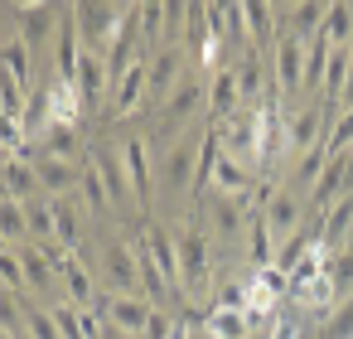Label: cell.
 <instances>
[{
  "label": "cell",
  "mask_w": 353,
  "mask_h": 339,
  "mask_svg": "<svg viewBox=\"0 0 353 339\" xmlns=\"http://www.w3.org/2000/svg\"><path fill=\"white\" fill-rule=\"evenodd\" d=\"M0 276H6V296H25L30 291V281H25V262H20V252H10L6 247V257H0Z\"/></svg>",
  "instance_id": "36"
},
{
  "label": "cell",
  "mask_w": 353,
  "mask_h": 339,
  "mask_svg": "<svg viewBox=\"0 0 353 339\" xmlns=\"http://www.w3.org/2000/svg\"><path fill=\"white\" fill-rule=\"evenodd\" d=\"M300 213H305V204H300L295 189H276V199L261 209V218H266V228L276 233V242H290V238L300 233Z\"/></svg>",
  "instance_id": "10"
},
{
  "label": "cell",
  "mask_w": 353,
  "mask_h": 339,
  "mask_svg": "<svg viewBox=\"0 0 353 339\" xmlns=\"http://www.w3.org/2000/svg\"><path fill=\"white\" fill-rule=\"evenodd\" d=\"M247 257H252V267H256V271H261V267H276V233L266 228L261 209L247 218Z\"/></svg>",
  "instance_id": "21"
},
{
  "label": "cell",
  "mask_w": 353,
  "mask_h": 339,
  "mask_svg": "<svg viewBox=\"0 0 353 339\" xmlns=\"http://www.w3.org/2000/svg\"><path fill=\"white\" fill-rule=\"evenodd\" d=\"M179 68H184V59H179V49H160L155 59H150V102H170L174 97V88H179Z\"/></svg>",
  "instance_id": "17"
},
{
  "label": "cell",
  "mask_w": 353,
  "mask_h": 339,
  "mask_svg": "<svg viewBox=\"0 0 353 339\" xmlns=\"http://www.w3.org/2000/svg\"><path fill=\"white\" fill-rule=\"evenodd\" d=\"M78 35H83V54H112L121 25H126V6H102V0H88V6H73Z\"/></svg>",
  "instance_id": "1"
},
{
  "label": "cell",
  "mask_w": 353,
  "mask_h": 339,
  "mask_svg": "<svg viewBox=\"0 0 353 339\" xmlns=\"http://www.w3.org/2000/svg\"><path fill=\"white\" fill-rule=\"evenodd\" d=\"M242 88H237V73L232 68H213V78H208V117H213V126H223L228 117H237L242 107Z\"/></svg>",
  "instance_id": "11"
},
{
  "label": "cell",
  "mask_w": 353,
  "mask_h": 339,
  "mask_svg": "<svg viewBox=\"0 0 353 339\" xmlns=\"http://www.w3.org/2000/svg\"><path fill=\"white\" fill-rule=\"evenodd\" d=\"M199 102H208V97H203V83H199V78H184V83L174 88V97L165 102L160 131H165V136H174V131H179V126H184V122L199 112Z\"/></svg>",
  "instance_id": "13"
},
{
  "label": "cell",
  "mask_w": 353,
  "mask_h": 339,
  "mask_svg": "<svg viewBox=\"0 0 353 339\" xmlns=\"http://www.w3.org/2000/svg\"><path fill=\"white\" fill-rule=\"evenodd\" d=\"M25 339H30V334H25Z\"/></svg>",
  "instance_id": "50"
},
{
  "label": "cell",
  "mask_w": 353,
  "mask_h": 339,
  "mask_svg": "<svg viewBox=\"0 0 353 339\" xmlns=\"http://www.w3.org/2000/svg\"><path fill=\"white\" fill-rule=\"evenodd\" d=\"M107 281H112V291L136 296V281H141V247L112 242V247H107Z\"/></svg>",
  "instance_id": "14"
},
{
  "label": "cell",
  "mask_w": 353,
  "mask_h": 339,
  "mask_svg": "<svg viewBox=\"0 0 353 339\" xmlns=\"http://www.w3.org/2000/svg\"><path fill=\"white\" fill-rule=\"evenodd\" d=\"M174 339H189V329H184V325H174Z\"/></svg>",
  "instance_id": "49"
},
{
  "label": "cell",
  "mask_w": 353,
  "mask_h": 339,
  "mask_svg": "<svg viewBox=\"0 0 353 339\" xmlns=\"http://www.w3.org/2000/svg\"><path fill=\"white\" fill-rule=\"evenodd\" d=\"M329 276H334V286H339V296H348L353 291V238L334 252V262H329Z\"/></svg>",
  "instance_id": "38"
},
{
  "label": "cell",
  "mask_w": 353,
  "mask_h": 339,
  "mask_svg": "<svg viewBox=\"0 0 353 339\" xmlns=\"http://www.w3.org/2000/svg\"><path fill=\"white\" fill-rule=\"evenodd\" d=\"M25 334H30V339H63L54 310H49V315H44V310H25Z\"/></svg>",
  "instance_id": "40"
},
{
  "label": "cell",
  "mask_w": 353,
  "mask_h": 339,
  "mask_svg": "<svg viewBox=\"0 0 353 339\" xmlns=\"http://www.w3.org/2000/svg\"><path fill=\"white\" fill-rule=\"evenodd\" d=\"M121 155H126V175H131L136 209H141V213H150V146L136 136V141H126V146H121Z\"/></svg>",
  "instance_id": "15"
},
{
  "label": "cell",
  "mask_w": 353,
  "mask_h": 339,
  "mask_svg": "<svg viewBox=\"0 0 353 339\" xmlns=\"http://www.w3.org/2000/svg\"><path fill=\"white\" fill-rule=\"evenodd\" d=\"M63 281H68V300H73L78 310H88V305H92V281H88V267H83V262H73Z\"/></svg>",
  "instance_id": "39"
},
{
  "label": "cell",
  "mask_w": 353,
  "mask_h": 339,
  "mask_svg": "<svg viewBox=\"0 0 353 339\" xmlns=\"http://www.w3.org/2000/svg\"><path fill=\"white\" fill-rule=\"evenodd\" d=\"M256 286H261L271 300H285V291H290V276H285L281 267H261V271H256Z\"/></svg>",
  "instance_id": "44"
},
{
  "label": "cell",
  "mask_w": 353,
  "mask_h": 339,
  "mask_svg": "<svg viewBox=\"0 0 353 339\" xmlns=\"http://www.w3.org/2000/svg\"><path fill=\"white\" fill-rule=\"evenodd\" d=\"M145 97H150V64H131L117 83H112V97H107V117L112 122H121V117H131V112H141L145 107Z\"/></svg>",
  "instance_id": "4"
},
{
  "label": "cell",
  "mask_w": 353,
  "mask_h": 339,
  "mask_svg": "<svg viewBox=\"0 0 353 339\" xmlns=\"http://www.w3.org/2000/svg\"><path fill=\"white\" fill-rule=\"evenodd\" d=\"M141 35L145 39H165V6L160 0H145L141 6Z\"/></svg>",
  "instance_id": "42"
},
{
  "label": "cell",
  "mask_w": 353,
  "mask_h": 339,
  "mask_svg": "<svg viewBox=\"0 0 353 339\" xmlns=\"http://www.w3.org/2000/svg\"><path fill=\"white\" fill-rule=\"evenodd\" d=\"M78 102H83V112H97V102H107L112 97V68H107V59L102 54H83V64H78Z\"/></svg>",
  "instance_id": "9"
},
{
  "label": "cell",
  "mask_w": 353,
  "mask_h": 339,
  "mask_svg": "<svg viewBox=\"0 0 353 339\" xmlns=\"http://www.w3.org/2000/svg\"><path fill=\"white\" fill-rule=\"evenodd\" d=\"M0 59H6V73H10L20 88H30V44H25L20 35H6V49H0Z\"/></svg>",
  "instance_id": "30"
},
{
  "label": "cell",
  "mask_w": 353,
  "mask_h": 339,
  "mask_svg": "<svg viewBox=\"0 0 353 339\" xmlns=\"http://www.w3.org/2000/svg\"><path fill=\"white\" fill-rule=\"evenodd\" d=\"M174 242H179L184 296H189V300L208 296V286H213V257H208V238H203V228H184V233H179Z\"/></svg>",
  "instance_id": "2"
},
{
  "label": "cell",
  "mask_w": 353,
  "mask_h": 339,
  "mask_svg": "<svg viewBox=\"0 0 353 339\" xmlns=\"http://www.w3.org/2000/svg\"><path fill=\"white\" fill-rule=\"evenodd\" d=\"M92 165H97V175H102V184H107V194H112L117 209L136 204V194H131V175H126V155H121V151H92Z\"/></svg>",
  "instance_id": "12"
},
{
  "label": "cell",
  "mask_w": 353,
  "mask_h": 339,
  "mask_svg": "<svg viewBox=\"0 0 353 339\" xmlns=\"http://www.w3.org/2000/svg\"><path fill=\"white\" fill-rule=\"evenodd\" d=\"M324 151H329V160H334V155H343V151H353V112H339V117H334Z\"/></svg>",
  "instance_id": "37"
},
{
  "label": "cell",
  "mask_w": 353,
  "mask_h": 339,
  "mask_svg": "<svg viewBox=\"0 0 353 339\" xmlns=\"http://www.w3.org/2000/svg\"><path fill=\"white\" fill-rule=\"evenodd\" d=\"M324 20H329V6H314V0H305V6H295V10H290V35L314 39V35L324 30Z\"/></svg>",
  "instance_id": "29"
},
{
  "label": "cell",
  "mask_w": 353,
  "mask_h": 339,
  "mask_svg": "<svg viewBox=\"0 0 353 339\" xmlns=\"http://www.w3.org/2000/svg\"><path fill=\"white\" fill-rule=\"evenodd\" d=\"M30 233L54 247V204H30Z\"/></svg>",
  "instance_id": "41"
},
{
  "label": "cell",
  "mask_w": 353,
  "mask_h": 339,
  "mask_svg": "<svg viewBox=\"0 0 353 339\" xmlns=\"http://www.w3.org/2000/svg\"><path fill=\"white\" fill-rule=\"evenodd\" d=\"M34 170H39V189H44L49 199H63L73 184H83V170H73L68 160H49V155H44Z\"/></svg>",
  "instance_id": "20"
},
{
  "label": "cell",
  "mask_w": 353,
  "mask_h": 339,
  "mask_svg": "<svg viewBox=\"0 0 353 339\" xmlns=\"http://www.w3.org/2000/svg\"><path fill=\"white\" fill-rule=\"evenodd\" d=\"M276 20H281L276 6H256V0H247V44H252L256 54H261L271 39H281V35H276Z\"/></svg>",
  "instance_id": "23"
},
{
  "label": "cell",
  "mask_w": 353,
  "mask_h": 339,
  "mask_svg": "<svg viewBox=\"0 0 353 339\" xmlns=\"http://www.w3.org/2000/svg\"><path fill=\"white\" fill-rule=\"evenodd\" d=\"M218 141H223V155H232V160H242V165L261 160V131H256V107H242L237 117H228V122L218 126Z\"/></svg>",
  "instance_id": "3"
},
{
  "label": "cell",
  "mask_w": 353,
  "mask_h": 339,
  "mask_svg": "<svg viewBox=\"0 0 353 339\" xmlns=\"http://www.w3.org/2000/svg\"><path fill=\"white\" fill-rule=\"evenodd\" d=\"M102 339H131V334H126V329H117V325H107V329H102Z\"/></svg>",
  "instance_id": "48"
},
{
  "label": "cell",
  "mask_w": 353,
  "mask_h": 339,
  "mask_svg": "<svg viewBox=\"0 0 353 339\" xmlns=\"http://www.w3.org/2000/svg\"><path fill=\"white\" fill-rule=\"evenodd\" d=\"M203 329L213 334V339H252V320L242 315V310H203Z\"/></svg>",
  "instance_id": "24"
},
{
  "label": "cell",
  "mask_w": 353,
  "mask_h": 339,
  "mask_svg": "<svg viewBox=\"0 0 353 339\" xmlns=\"http://www.w3.org/2000/svg\"><path fill=\"white\" fill-rule=\"evenodd\" d=\"M54 320H59V334H63V339H88V334H83L78 305H54Z\"/></svg>",
  "instance_id": "45"
},
{
  "label": "cell",
  "mask_w": 353,
  "mask_h": 339,
  "mask_svg": "<svg viewBox=\"0 0 353 339\" xmlns=\"http://www.w3.org/2000/svg\"><path fill=\"white\" fill-rule=\"evenodd\" d=\"M305 54H310V44H305L300 35H281V39H276L271 83H276L281 93H300V88H305Z\"/></svg>",
  "instance_id": "6"
},
{
  "label": "cell",
  "mask_w": 353,
  "mask_h": 339,
  "mask_svg": "<svg viewBox=\"0 0 353 339\" xmlns=\"http://www.w3.org/2000/svg\"><path fill=\"white\" fill-rule=\"evenodd\" d=\"M0 233H6V247L25 242L30 238V204H15V199L0 204Z\"/></svg>",
  "instance_id": "28"
},
{
  "label": "cell",
  "mask_w": 353,
  "mask_h": 339,
  "mask_svg": "<svg viewBox=\"0 0 353 339\" xmlns=\"http://www.w3.org/2000/svg\"><path fill=\"white\" fill-rule=\"evenodd\" d=\"M203 136H208V131H199V126H194V131H184V136L174 141V151L165 155V184H170V189H184V184L199 175V151H203Z\"/></svg>",
  "instance_id": "8"
},
{
  "label": "cell",
  "mask_w": 353,
  "mask_h": 339,
  "mask_svg": "<svg viewBox=\"0 0 353 339\" xmlns=\"http://www.w3.org/2000/svg\"><path fill=\"white\" fill-rule=\"evenodd\" d=\"M145 339H174V320H170L165 310H155L150 325H145Z\"/></svg>",
  "instance_id": "46"
},
{
  "label": "cell",
  "mask_w": 353,
  "mask_h": 339,
  "mask_svg": "<svg viewBox=\"0 0 353 339\" xmlns=\"http://www.w3.org/2000/svg\"><path fill=\"white\" fill-rule=\"evenodd\" d=\"M44 151H49V160H68L73 165V155H78V126H68V122H54L44 136Z\"/></svg>",
  "instance_id": "27"
},
{
  "label": "cell",
  "mask_w": 353,
  "mask_h": 339,
  "mask_svg": "<svg viewBox=\"0 0 353 339\" xmlns=\"http://www.w3.org/2000/svg\"><path fill=\"white\" fill-rule=\"evenodd\" d=\"M324 170H329V151H324V146H314V151H305V155H300V170H295V175H300L305 184H319L314 175H324Z\"/></svg>",
  "instance_id": "43"
},
{
  "label": "cell",
  "mask_w": 353,
  "mask_h": 339,
  "mask_svg": "<svg viewBox=\"0 0 353 339\" xmlns=\"http://www.w3.org/2000/svg\"><path fill=\"white\" fill-rule=\"evenodd\" d=\"M271 339H300V320L295 315H276L271 320Z\"/></svg>",
  "instance_id": "47"
},
{
  "label": "cell",
  "mask_w": 353,
  "mask_h": 339,
  "mask_svg": "<svg viewBox=\"0 0 353 339\" xmlns=\"http://www.w3.org/2000/svg\"><path fill=\"white\" fill-rule=\"evenodd\" d=\"M6 15L25 20L20 39H25L30 49H44V44H54V39H59V25H54L59 15H54V6H39V0H15V6H10Z\"/></svg>",
  "instance_id": "7"
},
{
  "label": "cell",
  "mask_w": 353,
  "mask_h": 339,
  "mask_svg": "<svg viewBox=\"0 0 353 339\" xmlns=\"http://www.w3.org/2000/svg\"><path fill=\"white\" fill-rule=\"evenodd\" d=\"M78 189H83V199H88V209H92V213L117 209V204H112V194H107V184H102V175H97V165H92V155L83 160V184H78Z\"/></svg>",
  "instance_id": "32"
},
{
  "label": "cell",
  "mask_w": 353,
  "mask_h": 339,
  "mask_svg": "<svg viewBox=\"0 0 353 339\" xmlns=\"http://www.w3.org/2000/svg\"><path fill=\"white\" fill-rule=\"evenodd\" d=\"M54 242L59 247H78L83 242V213L73 199H54Z\"/></svg>",
  "instance_id": "25"
},
{
  "label": "cell",
  "mask_w": 353,
  "mask_h": 339,
  "mask_svg": "<svg viewBox=\"0 0 353 339\" xmlns=\"http://www.w3.org/2000/svg\"><path fill=\"white\" fill-rule=\"evenodd\" d=\"M0 184H6V199L30 204V194H34V184H39V170H34L30 160H6V165H0Z\"/></svg>",
  "instance_id": "22"
},
{
  "label": "cell",
  "mask_w": 353,
  "mask_h": 339,
  "mask_svg": "<svg viewBox=\"0 0 353 339\" xmlns=\"http://www.w3.org/2000/svg\"><path fill=\"white\" fill-rule=\"evenodd\" d=\"M324 39L334 44V49H348L353 44V6H329V20H324Z\"/></svg>",
  "instance_id": "31"
},
{
  "label": "cell",
  "mask_w": 353,
  "mask_h": 339,
  "mask_svg": "<svg viewBox=\"0 0 353 339\" xmlns=\"http://www.w3.org/2000/svg\"><path fill=\"white\" fill-rule=\"evenodd\" d=\"M348 68H353V49H334V54H329V68H324V102H329V112H339Z\"/></svg>",
  "instance_id": "26"
},
{
  "label": "cell",
  "mask_w": 353,
  "mask_h": 339,
  "mask_svg": "<svg viewBox=\"0 0 353 339\" xmlns=\"http://www.w3.org/2000/svg\"><path fill=\"white\" fill-rule=\"evenodd\" d=\"M319 122H324V112L310 102V107H300L290 122H285V155H305V151H314L319 146Z\"/></svg>",
  "instance_id": "16"
},
{
  "label": "cell",
  "mask_w": 353,
  "mask_h": 339,
  "mask_svg": "<svg viewBox=\"0 0 353 339\" xmlns=\"http://www.w3.org/2000/svg\"><path fill=\"white\" fill-rule=\"evenodd\" d=\"M97 310H102L107 325H117V329H126V334H145V325H150V315H155L150 300L126 296V291H107V296L97 300Z\"/></svg>",
  "instance_id": "5"
},
{
  "label": "cell",
  "mask_w": 353,
  "mask_h": 339,
  "mask_svg": "<svg viewBox=\"0 0 353 339\" xmlns=\"http://www.w3.org/2000/svg\"><path fill=\"white\" fill-rule=\"evenodd\" d=\"M247 305H252V281L228 276V281L213 291V310H242V315H247Z\"/></svg>",
  "instance_id": "34"
},
{
  "label": "cell",
  "mask_w": 353,
  "mask_h": 339,
  "mask_svg": "<svg viewBox=\"0 0 353 339\" xmlns=\"http://www.w3.org/2000/svg\"><path fill=\"white\" fill-rule=\"evenodd\" d=\"M213 189H218V194H228V199H247V194L256 189V180H252V165H242V160H232V155H218Z\"/></svg>",
  "instance_id": "18"
},
{
  "label": "cell",
  "mask_w": 353,
  "mask_h": 339,
  "mask_svg": "<svg viewBox=\"0 0 353 339\" xmlns=\"http://www.w3.org/2000/svg\"><path fill=\"white\" fill-rule=\"evenodd\" d=\"M20 262H25V281L30 291H49V276H54V262L44 247H20Z\"/></svg>",
  "instance_id": "33"
},
{
  "label": "cell",
  "mask_w": 353,
  "mask_h": 339,
  "mask_svg": "<svg viewBox=\"0 0 353 339\" xmlns=\"http://www.w3.org/2000/svg\"><path fill=\"white\" fill-rule=\"evenodd\" d=\"M319 339H353V291L334 305V315L319 325Z\"/></svg>",
  "instance_id": "35"
},
{
  "label": "cell",
  "mask_w": 353,
  "mask_h": 339,
  "mask_svg": "<svg viewBox=\"0 0 353 339\" xmlns=\"http://www.w3.org/2000/svg\"><path fill=\"white\" fill-rule=\"evenodd\" d=\"M232 73H237L242 102L261 107V97H266V64H261V54L256 49H242V64H232Z\"/></svg>",
  "instance_id": "19"
}]
</instances>
